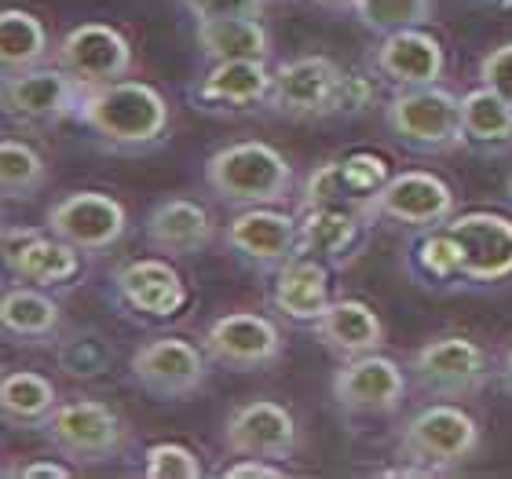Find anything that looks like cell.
Instances as JSON below:
<instances>
[{
    "label": "cell",
    "instance_id": "obj_29",
    "mask_svg": "<svg viewBox=\"0 0 512 479\" xmlns=\"http://www.w3.org/2000/svg\"><path fill=\"white\" fill-rule=\"evenodd\" d=\"M461 132L469 147L502 150L512 143V103L480 85L461 96Z\"/></svg>",
    "mask_w": 512,
    "mask_h": 479
},
{
    "label": "cell",
    "instance_id": "obj_37",
    "mask_svg": "<svg viewBox=\"0 0 512 479\" xmlns=\"http://www.w3.org/2000/svg\"><path fill=\"white\" fill-rule=\"evenodd\" d=\"M183 11L194 22L202 19H231V15H264V0H180Z\"/></svg>",
    "mask_w": 512,
    "mask_h": 479
},
{
    "label": "cell",
    "instance_id": "obj_31",
    "mask_svg": "<svg viewBox=\"0 0 512 479\" xmlns=\"http://www.w3.org/2000/svg\"><path fill=\"white\" fill-rule=\"evenodd\" d=\"M48 183V165L26 139L8 136L0 143V191L4 202H30Z\"/></svg>",
    "mask_w": 512,
    "mask_h": 479
},
{
    "label": "cell",
    "instance_id": "obj_32",
    "mask_svg": "<svg viewBox=\"0 0 512 479\" xmlns=\"http://www.w3.org/2000/svg\"><path fill=\"white\" fill-rule=\"evenodd\" d=\"M432 15H436V0H359L355 4V19L381 37L425 26Z\"/></svg>",
    "mask_w": 512,
    "mask_h": 479
},
{
    "label": "cell",
    "instance_id": "obj_15",
    "mask_svg": "<svg viewBox=\"0 0 512 479\" xmlns=\"http://www.w3.org/2000/svg\"><path fill=\"white\" fill-rule=\"evenodd\" d=\"M224 447L235 458L289 461L297 450V421L275 399H249L224 421Z\"/></svg>",
    "mask_w": 512,
    "mask_h": 479
},
{
    "label": "cell",
    "instance_id": "obj_2",
    "mask_svg": "<svg viewBox=\"0 0 512 479\" xmlns=\"http://www.w3.org/2000/svg\"><path fill=\"white\" fill-rule=\"evenodd\" d=\"M480 450V425L469 410L450 399L421 406L399 432V469L395 476H447L458 472Z\"/></svg>",
    "mask_w": 512,
    "mask_h": 479
},
{
    "label": "cell",
    "instance_id": "obj_20",
    "mask_svg": "<svg viewBox=\"0 0 512 479\" xmlns=\"http://www.w3.org/2000/svg\"><path fill=\"white\" fill-rule=\"evenodd\" d=\"M114 289L128 308L150 319H172L187 308V286L180 271L161 256H143V260H128L125 267H118Z\"/></svg>",
    "mask_w": 512,
    "mask_h": 479
},
{
    "label": "cell",
    "instance_id": "obj_43",
    "mask_svg": "<svg viewBox=\"0 0 512 479\" xmlns=\"http://www.w3.org/2000/svg\"><path fill=\"white\" fill-rule=\"evenodd\" d=\"M476 8H498V4H509V0H472Z\"/></svg>",
    "mask_w": 512,
    "mask_h": 479
},
{
    "label": "cell",
    "instance_id": "obj_5",
    "mask_svg": "<svg viewBox=\"0 0 512 479\" xmlns=\"http://www.w3.org/2000/svg\"><path fill=\"white\" fill-rule=\"evenodd\" d=\"M344 85H348V74L330 55H300V59H289L275 70L267 107H271V114L289 121L341 118Z\"/></svg>",
    "mask_w": 512,
    "mask_h": 479
},
{
    "label": "cell",
    "instance_id": "obj_13",
    "mask_svg": "<svg viewBox=\"0 0 512 479\" xmlns=\"http://www.w3.org/2000/svg\"><path fill=\"white\" fill-rule=\"evenodd\" d=\"M454 191L432 172H399L366 205V220H395L406 227H443L454 216Z\"/></svg>",
    "mask_w": 512,
    "mask_h": 479
},
{
    "label": "cell",
    "instance_id": "obj_9",
    "mask_svg": "<svg viewBox=\"0 0 512 479\" xmlns=\"http://www.w3.org/2000/svg\"><path fill=\"white\" fill-rule=\"evenodd\" d=\"M202 348L209 362L231 373H264L286 355L278 326L256 311H227L213 319L202 337Z\"/></svg>",
    "mask_w": 512,
    "mask_h": 479
},
{
    "label": "cell",
    "instance_id": "obj_34",
    "mask_svg": "<svg viewBox=\"0 0 512 479\" xmlns=\"http://www.w3.org/2000/svg\"><path fill=\"white\" fill-rule=\"evenodd\" d=\"M414 267L417 275L428 278V282H454V278H461V249L450 238L447 227H432L414 245Z\"/></svg>",
    "mask_w": 512,
    "mask_h": 479
},
{
    "label": "cell",
    "instance_id": "obj_24",
    "mask_svg": "<svg viewBox=\"0 0 512 479\" xmlns=\"http://www.w3.org/2000/svg\"><path fill=\"white\" fill-rule=\"evenodd\" d=\"M271 304L289 322H315L330 308V264L315 256H293L278 267V278L271 286Z\"/></svg>",
    "mask_w": 512,
    "mask_h": 479
},
{
    "label": "cell",
    "instance_id": "obj_41",
    "mask_svg": "<svg viewBox=\"0 0 512 479\" xmlns=\"http://www.w3.org/2000/svg\"><path fill=\"white\" fill-rule=\"evenodd\" d=\"M315 8H326V11H355L359 0H311Z\"/></svg>",
    "mask_w": 512,
    "mask_h": 479
},
{
    "label": "cell",
    "instance_id": "obj_7",
    "mask_svg": "<svg viewBox=\"0 0 512 479\" xmlns=\"http://www.w3.org/2000/svg\"><path fill=\"white\" fill-rule=\"evenodd\" d=\"M410 381L432 399H465L476 395L491 377L487 352L469 337H436V341L421 344L410 355Z\"/></svg>",
    "mask_w": 512,
    "mask_h": 479
},
{
    "label": "cell",
    "instance_id": "obj_19",
    "mask_svg": "<svg viewBox=\"0 0 512 479\" xmlns=\"http://www.w3.org/2000/svg\"><path fill=\"white\" fill-rule=\"evenodd\" d=\"M224 242L242 264L275 271L297 256V216L278 213L275 205H253L227 224Z\"/></svg>",
    "mask_w": 512,
    "mask_h": 479
},
{
    "label": "cell",
    "instance_id": "obj_27",
    "mask_svg": "<svg viewBox=\"0 0 512 479\" xmlns=\"http://www.w3.org/2000/svg\"><path fill=\"white\" fill-rule=\"evenodd\" d=\"M194 44L205 63H231V59H271V37L256 15L194 22Z\"/></svg>",
    "mask_w": 512,
    "mask_h": 479
},
{
    "label": "cell",
    "instance_id": "obj_14",
    "mask_svg": "<svg viewBox=\"0 0 512 479\" xmlns=\"http://www.w3.org/2000/svg\"><path fill=\"white\" fill-rule=\"evenodd\" d=\"M4 267L26 286H66L81 271V249L52 235L48 227H4Z\"/></svg>",
    "mask_w": 512,
    "mask_h": 479
},
{
    "label": "cell",
    "instance_id": "obj_4",
    "mask_svg": "<svg viewBox=\"0 0 512 479\" xmlns=\"http://www.w3.org/2000/svg\"><path fill=\"white\" fill-rule=\"evenodd\" d=\"M384 128L399 147L414 154H450L465 147L461 132V99L436 85L395 88V96L384 107Z\"/></svg>",
    "mask_w": 512,
    "mask_h": 479
},
{
    "label": "cell",
    "instance_id": "obj_18",
    "mask_svg": "<svg viewBox=\"0 0 512 479\" xmlns=\"http://www.w3.org/2000/svg\"><path fill=\"white\" fill-rule=\"evenodd\" d=\"M55 66L77 77L81 85L121 81L132 70V44L121 30L103 22H81L55 48Z\"/></svg>",
    "mask_w": 512,
    "mask_h": 479
},
{
    "label": "cell",
    "instance_id": "obj_10",
    "mask_svg": "<svg viewBox=\"0 0 512 479\" xmlns=\"http://www.w3.org/2000/svg\"><path fill=\"white\" fill-rule=\"evenodd\" d=\"M132 381L154 399L165 403H180L202 392L205 373H209V355L198 344L183 341V337H154V341L139 344L132 352Z\"/></svg>",
    "mask_w": 512,
    "mask_h": 479
},
{
    "label": "cell",
    "instance_id": "obj_28",
    "mask_svg": "<svg viewBox=\"0 0 512 479\" xmlns=\"http://www.w3.org/2000/svg\"><path fill=\"white\" fill-rule=\"evenodd\" d=\"M59 410V392L44 373L8 370L0 381V417L15 432H44Z\"/></svg>",
    "mask_w": 512,
    "mask_h": 479
},
{
    "label": "cell",
    "instance_id": "obj_39",
    "mask_svg": "<svg viewBox=\"0 0 512 479\" xmlns=\"http://www.w3.org/2000/svg\"><path fill=\"white\" fill-rule=\"evenodd\" d=\"M286 469L278 461H264V458H238L235 465H227L224 479H282Z\"/></svg>",
    "mask_w": 512,
    "mask_h": 479
},
{
    "label": "cell",
    "instance_id": "obj_26",
    "mask_svg": "<svg viewBox=\"0 0 512 479\" xmlns=\"http://www.w3.org/2000/svg\"><path fill=\"white\" fill-rule=\"evenodd\" d=\"M0 326L11 344H52L63 326L59 300L48 297L41 286H11L0 300Z\"/></svg>",
    "mask_w": 512,
    "mask_h": 479
},
{
    "label": "cell",
    "instance_id": "obj_12",
    "mask_svg": "<svg viewBox=\"0 0 512 479\" xmlns=\"http://www.w3.org/2000/svg\"><path fill=\"white\" fill-rule=\"evenodd\" d=\"M333 403L348 417H392L406 399V373L381 352L344 359L333 373Z\"/></svg>",
    "mask_w": 512,
    "mask_h": 479
},
{
    "label": "cell",
    "instance_id": "obj_6",
    "mask_svg": "<svg viewBox=\"0 0 512 479\" xmlns=\"http://www.w3.org/2000/svg\"><path fill=\"white\" fill-rule=\"evenodd\" d=\"M44 436L74 465H103L118 458L128 432L114 406L99 399H70V403H59Z\"/></svg>",
    "mask_w": 512,
    "mask_h": 479
},
{
    "label": "cell",
    "instance_id": "obj_3",
    "mask_svg": "<svg viewBox=\"0 0 512 479\" xmlns=\"http://www.w3.org/2000/svg\"><path fill=\"white\" fill-rule=\"evenodd\" d=\"M205 187L216 194V202L235 209L282 205L293 194V165L260 139H242L209 154Z\"/></svg>",
    "mask_w": 512,
    "mask_h": 479
},
{
    "label": "cell",
    "instance_id": "obj_16",
    "mask_svg": "<svg viewBox=\"0 0 512 479\" xmlns=\"http://www.w3.org/2000/svg\"><path fill=\"white\" fill-rule=\"evenodd\" d=\"M450 238L461 249V282H502L512 275V220L502 213L450 216Z\"/></svg>",
    "mask_w": 512,
    "mask_h": 479
},
{
    "label": "cell",
    "instance_id": "obj_42",
    "mask_svg": "<svg viewBox=\"0 0 512 479\" xmlns=\"http://www.w3.org/2000/svg\"><path fill=\"white\" fill-rule=\"evenodd\" d=\"M502 381H505V388L512 392V348L505 352V359H502Z\"/></svg>",
    "mask_w": 512,
    "mask_h": 479
},
{
    "label": "cell",
    "instance_id": "obj_22",
    "mask_svg": "<svg viewBox=\"0 0 512 479\" xmlns=\"http://www.w3.org/2000/svg\"><path fill=\"white\" fill-rule=\"evenodd\" d=\"M143 238L154 253L194 256L213 242V216L191 198H165L143 220Z\"/></svg>",
    "mask_w": 512,
    "mask_h": 479
},
{
    "label": "cell",
    "instance_id": "obj_33",
    "mask_svg": "<svg viewBox=\"0 0 512 479\" xmlns=\"http://www.w3.org/2000/svg\"><path fill=\"white\" fill-rule=\"evenodd\" d=\"M319 205H337V209L363 213V202H359V194L352 191V183L344 176L341 158H330V161H322V165H315L311 176L304 180L300 209H319Z\"/></svg>",
    "mask_w": 512,
    "mask_h": 479
},
{
    "label": "cell",
    "instance_id": "obj_8",
    "mask_svg": "<svg viewBox=\"0 0 512 479\" xmlns=\"http://www.w3.org/2000/svg\"><path fill=\"white\" fill-rule=\"evenodd\" d=\"M81 92H85V85L66 74L63 66H30L19 74H4L0 103H4L8 121H15V125L48 128L74 118Z\"/></svg>",
    "mask_w": 512,
    "mask_h": 479
},
{
    "label": "cell",
    "instance_id": "obj_1",
    "mask_svg": "<svg viewBox=\"0 0 512 479\" xmlns=\"http://www.w3.org/2000/svg\"><path fill=\"white\" fill-rule=\"evenodd\" d=\"M74 118L118 150L158 147L169 132V103L158 88L121 77L107 85H85Z\"/></svg>",
    "mask_w": 512,
    "mask_h": 479
},
{
    "label": "cell",
    "instance_id": "obj_36",
    "mask_svg": "<svg viewBox=\"0 0 512 479\" xmlns=\"http://www.w3.org/2000/svg\"><path fill=\"white\" fill-rule=\"evenodd\" d=\"M59 366L70 377H96L110 366V348L96 333H77L59 348Z\"/></svg>",
    "mask_w": 512,
    "mask_h": 479
},
{
    "label": "cell",
    "instance_id": "obj_17",
    "mask_svg": "<svg viewBox=\"0 0 512 479\" xmlns=\"http://www.w3.org/2000/svg\"><path fill=\"white\" fill-rule=\"evenodd\" d=\"M275 74L267 70V59H231V63H209L198 81L187 88V99L205 114H249L267 107Z\"/></svg>",
    "mask_w": 512,
    "mask_h": 479
},
{
    "label": "cell",
    "instance_id": "obj_11",
    "mask_svg": "<svg viewBox=\"0 0 512 479\" xmlns=\"http://www.w3.org/2000/svg\"><path fill=\"white\" fill-rule=\"evenodd\" d=\"M44 227L74 249H81V256H103L125 238L128 213L114 194L74 191L48 209Z\"/></svg>",
    "mask_w": 512,
    "mask_h": 479
},
{
    "label": "cell",
    "instance_id": "obj_30",
    "mask_svg": "<svg viewBox=\"0 0 512 479\" xmlns=\"http://www.w3.org/2000/svg\"><path fill=\"white\" fill-rule=\"evenodd\" d=\"M44 55H48L44 22L22 8L0 11V66H4V74H19V70L41 66Z\"/></svg>",
    "mask_w": 512,
    "mask_h": 479
},
{
    "label": "cell",
    "instance_id": "obj_40",
    "mask_svg": "<svg viewBox=\"0 0 512 479\" xmlns=\"http://www.w3.org/2000/svg\"><path fill=\"white\" fill-rule=\"evenodd\" d=\"M15 476H22V479H66V476H74V469H66V465H59V461H33V465H22Z\"/></svg>",
    "mask_w": 512,
    "mask_h": 479
},
{
    "label": "cell",
    "instance_id": "obj_25",
    "mask_svg": "<svg viewBox=\"0 0 512 479\" xmlns=\"http://www.w3.org/2000/svg\"><path fill=\"white\" fill-rule=\"evenodd\" d=\"M363 224H370L355 209L319 205V209H300L297 216V256H315L322 264H344L348 253L359 245Z\"/></svg>",
    "mask_w": 512,
    "mask_h": 479
},
{
    "label": "cell",
    "instance_id": "obj_35",
    "mask_svg": "<svg viewBox=\"0 0 512 479\" xmlns=\"http://www.w3.org/2000/svg\"><path fill=\"white\" fill-rule=\"evenodd\" d=\"M143 476L147 479H202L205 469L198 454L183 443H154L143 454Z\"/></svg>",
    "mask_w": 512,
    "mask_h": 479
},
{
    "label": "cell",
    "instance_id": "obj_21",
    "mask_svg": "<svg viewBox=\"0 0 512 479\" xmlns=\"http://www.w3.org/2000/svg\"><path fill=\"white\" fill-rule=\"evenodd\" d=\"M443 44L425 33L421 26L414 30L388 33L381 48L374 52V74L388 81L392 88H417V85H436L443 77Z\"/></svg>",
    "mask_w": 512,
    "mask_h": 479
},
{
    "label": "cell",
    "instance_id": "obj_38",
    "mask_svg": "<svg viewBox=\"0 0 512 479\" xmlns=\"http://www.w3.org/2000/svg\"><path fill=\"white\" fill-rule=\"evenodd\" d=\"M480 85L494 88L498 96H505L512 103V41L498 44L480 59Z\"/></svg>",
    "mask_w": 512,
    "mask_h": 479
},
{
    "label": "cell",
    "instance_id": "obj_23",
    "mask_svg": "<svg viewBox=\"0 0 512 479\" xmlns=\"http://www.w3.org/2000/svg\"><path fill=\"white\" fill-rule=\"evenodd\" d=\"M315 341L333 355V359H359V355L381 352L384 326L377 311L363 300H333L319 319L311 322Z\"/></svg>",
    "mask_w": 512,
    "mask_h": 479
}]
</instances>
